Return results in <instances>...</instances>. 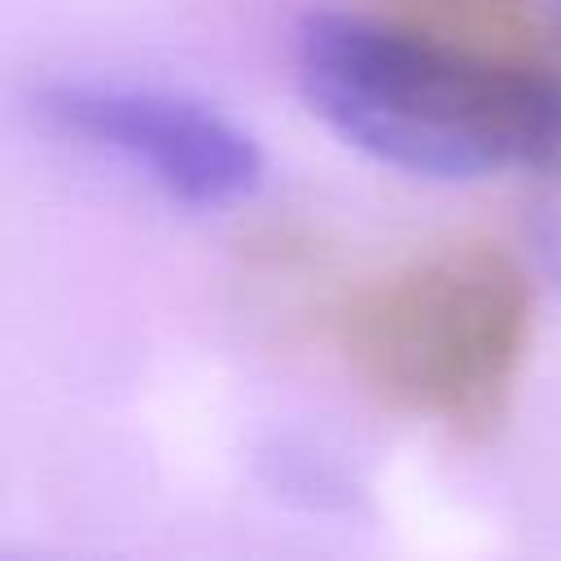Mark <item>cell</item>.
I'll return each mask as SVG.
<instances>
[{
    "label": "cell",
    "mask_w": 561,
    "mask_h": 561,
    "mask_svg": "<svg viewBox=\"0 0 561 561\" xmlns=\"http://www.w3.org/2000/svg\"><path fill=\"white\" fill-rule=\"evenodd\" d=\"M311 114L359 153L430 180L526 167L561 180V57H504L386 13H307L294 39Z\"/></svg>",
    "instance_id": "obj_1"
},
{
    "label": "cell",
    "mask_w": 561,
    "mask_h": 561,
    "mask_svg": "<svg viewBox=\"0 0 561 561\" xmlns=\"http://www.w3.org/2000/svg\"><path fill=\"white\" fill-rule=\"evenodd\" d=\"M31 105L53 131L114 153L162 197L193 210L254 197L267 171L259 140L232 114L188 92L83 75L44 83Z\"/></svg>",
    "instance_id": "obj_3"
},
{
    "label": "cell",
    "mask_w": 561,
    "mask_h": 561,
    "mask_svg": "<svg viewBox=\"0 0 561 561\" xmlns=\"http://www.w3.org/2000/svg\"><path fill=\"white\" fill-rule=\"evenodd\" d=\"M333 333L377 403L478 443L513 408L535 333V285L504 245L451 241L346 294Z\"/></svg>",
    "instance_id": "obj_2"
},
{
    "label": "cell",
    "mask_w": 561,
    "mask_h": 561,
    "mask_svg": "<svg viewBox=\"0 0 561 561\" xmlns=\"http://www.w3.org/2000/svg\"><path fill=\"white\" fill-rule=\"evenodd\" d=\"M386 18L408 26L504 53V57H561V22L548 26L530 0H381Z\"/></svg>",
    "instance_id": "obj_4"
},
{
    "label": "cell",
    "mask_w": 561,
    "mask_h": 561,
    "mask_svg": "<svg viewBox=\"0 0 561 561\" xmlns=\"http://www.w3.org/2000/svg\"><path fill=\"white\" fill-rule=\"evenodd\" d=\"M552 4H557V9H561V0H552Z\"/></svg>",
    "instance_id": "obj_6"
},
{
    "label": "cell",
    "mask_w": 561,
    "mask_h": 561,
    "mask_svg": "<svg viewBox=\"0 0 561 561\" xmlns=\"http://www.w3.org/2000/svg\"><path fill=\"white\" fill-rule=\"evenodd\" d=\"M535 250H539L543 267L561 280V197H552L539 210V219H535Z\"/></svg>",
    "instance_id": "obj_5"
}]
</instances>
